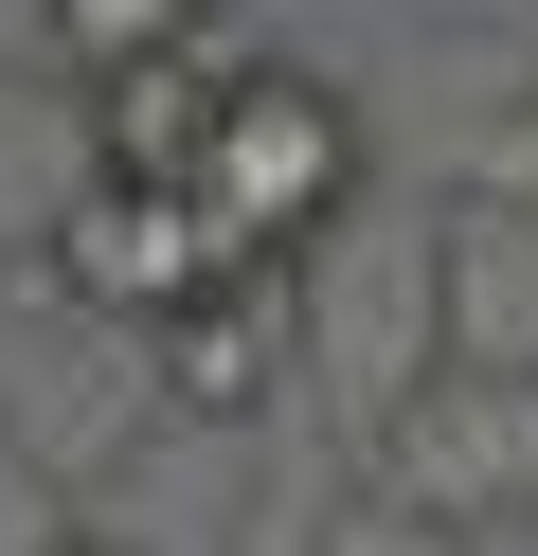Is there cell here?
Masks as SVG:
<instances>
[{
    "label": "cell",
    "instance_id": "8992f818",
    "mask_svg": "<svg viewBox=\"0 0 538 556\" xmlns=\"http://www.w3.org/2000/svg\"><path fill=\"white\" fill-rule=\"evenodd\" d=\"M215 109H234V54H215V37L143 54V73H108V90H90V180L179 198V180H198V144H215Z\"/></svg>",
    "mask_w": 538,
    "mask_h": 556
},
{
    "label": "cell",
    "instance_id": "7a4b0ae2",
    "mask_svg": "<svg viewBox=\"0 0 538 556\" xmlns=\"http://www.w3.org/2000/svg\"><path fill=\"white\" fill-rule=\"evenodd\" d=\"M359 484H395L413 520H538V377H430L395 395V431L359 448Z\"/></svg>",
    "mask_w": 538,
    "mask_h": 556
},
{
    "label": "cell",
    "instance_id": "52a82bcc",
    "mask_svg": "<svg viewBox=\"0 0 538 556\" xmlns=\"http://www.w3.org/2000/svg\"><path fill=\"white\" fill-rule=\"evenodd\" d=\"M179 37H198V0H36V54H54L72 90L143 73V54H179Z\"/></svg>",
    "mask_w": 538,
    "mask_h": 556
},
{
    "label": "cell",
    "instance_id": "6da1fadb",
    "mask_svg": "<svg viewBox=\"0 0 538 556\" xmlns=\"http://www.w3.org/2000/svg\"><path fill=\"white\" fill-rule=\"evenodd\" d=\"M359 180H377V126H359V109H341L323 73H287V54H251L179 198H198L215 269H305L323 233L359 216Z\"/></svg>",
    "mask_w": 538,
    "mask_h": 556
},
{
    "label": "cell",
    "instance_id": "5b68a950",
    "mask_svg": "<svg viewBox=\"0 0 538 556\" xmlns=\"http://www.w3.org/2000/svg\"><path fill=\"white\" fill-rule=\"evenodd\" d=\"M430 324H449V377H538V216L502 180L430 216Z\"/></svg>",
    "mask_w": 538,
    "mask_h": 556
},
{
    "label": "cell",
    "instance_id": "277c9868",
    "mask_svg": "<svg viewBox=\"0 0 538 556\" xmlns=\"http://www.w3.org/2000/svg\"><path fill=\"white\" fill-rule=\"evenodd\" d=\"M305 359V305H287V269H234V288H198L179 324H143V395L198 413V431H234V413H270V377Z\"/></svg>",
    "mask_w": 538,
    "mask_h": 556
},
{
    "label": "cell",
    "instance_id": "3957f363",
    "mask_svg": "<svg viewBox=\"0 0 538 556\" xmlns=\"http://www.w3.org/2000/svg\"><path fill=\"white\" fill-rule=\"evenodd\" d=\"M198 288H234L198 233V198H143V180H72L54 198V305H90V324H179Z\"/></svg>",
    "mask_w": 538,
    "mask_h": 556
},
{
    "label": "cell",
    "instance_id": "9c48e42d",
    "mask_svg": "<svg viewBox=\"0 0 538 556\" xmlns=\"http://www.w3.org/2000/svg\"><path fill=\"white\" fill-rule=\"evenodd\" d=\"M36 556H143V539H126V520H54Z\"/></svg>",
    "mask_w": 538,
    "mask_h": 556
},
{
    "label": "cell",
    "instance_id": "ba28073f",
    "mask_svg": "<svg viewBox=\"0 0 538 556\" xmlns=\"http://www.w3.org/2000/svg\"><path fill=\"white\" fill-rule=\"evenodd\" d=\"M323 556H466V539H449V520H413L395 484H359V503L323 520Z\"/></svg>",
    "mask_w": 538,
    "mask_h": 556
}]
</instances>
